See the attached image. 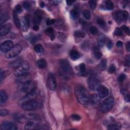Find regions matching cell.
Returning a JSON list of instances; mask_svg holds the SVG:
<instances>
[{"label": "cell", "instance_id": "obj_15", "mask_svg": "<svg viewBox=\"0 0 130 130\" xmlns=\"http://www.w3.org/2000/svg\"><path fill=\"white\" fill-rule=\"evenodd\" d=\"M11 24L10 23H6L1 26L0 29V35L1 36H5L8 34L11 29Z\"/></svg>", "mask_w": 130, "mask_h": 130}, {"label": "cell", "instance_id": "obj_11", "mask_svg": "<svg viewBox=\"0 0 130 130\" xmlns=\"http://www.w3.org/2000/svg\"><path fill=\"white\" fill-rule=\"evenodd\" d=\"M129 13L126 11H120L115 14V19L118 22H121L128 18Z\"/></svg>", "mask_w": 130, "mask_h": 130}, {"label": "cell", "instance_id": "obj_32", "mask_svg": "<svg viewBox=\"0 0 130 130\" xmlns=\"http://www.w3.org/2000/svg\"><path fill=\"white\" fill-rule=\"evenodd\" d=\"M46 31V33L48 35V36H49L51 38L52 40L54 39L53 37H54V29H52L51 27H49L47 28V29L45 31Z\"/></svg>", "mask_w": 130, "mask_h": 130}, {"label": "cell", "instance_id": "obj_13", "mask_svg": "<svg viewBox=\"0 0 130 130\" xmlns=\"http://www.w3.org/2000/svg\"><path fill=\"white\" fill-rule=\"evenodd\" d=\"M1 130H17V127L14 123L10 121H5L2 124L1 127Z\"/></svg>", "mask_w": 130, "mask_h": 130}, {"label": "cell", "instance_id": "obj_20", "mask_svg": "<svg viewBox=\"0 0 130 130\" xmlns=\"http://www.w3.org/2000/svg\"><path fill=\"white\" fill-rule=\"evenodd\" d=\"M93 50L94 57L98 59H100L102 56V52L100 50L99 47L97 46V45H94L93 47Z\"/></svg>", "mask_w": 130, "mask_h": 130}, {"label": "cell", "instance_id": "obj_49", "mask_svg": "<svg viewBox=\"0 0 130 130\" xmlns=\"http://www.w3.org/2000/svg\"><path fill=\"white\" fill-rule=\"evenodd\" d=\"M5 77V73L3 71V70L1 69V72H0V80H1V81L3 80V79H4Z\"/></svg>", "mask_w": 130, "mask_h": 130}, {"label": "cell", "instance_id": "obj_4", "mask_svg": "<svg viewBox=\"0 0 130 130\" xmlns=\"http://www.w3.org/2000/svg\"><path fill=\"white\" fill-rule=\"evenodd\" d=\"M59 65H60L62 71L65 74L70 76L73 75L74 73L73 69L68 61L66 60V59H62L59 62Z\"/></svg>", "mask_w": 130, "mask_h": 130}, {"label": "cell", "instance_id": "obj_14", "mask_svg": "<svg viewBox=\"0 0 130 130\" xmlns=\"http://www.w3.org/2000/svg\"><path fill=\"white\" fill-rule=\"evenodd\" d=\"M101 98L98 94H93L90 97L89 102L94 106H97L99 105Z\"/></svg>", "mask_w": 130, "mask_h": 130}, {"label": "cell", "instance_id": "obj_18", "mask_svg": "<svg viewBox=\"0 0 130 130\" xmlns=\"http://www.w3.org/2000/svg\"><path fill=\"white\" fill-rule=\"evenodd\" d=\"M21 26H22V29L23 31H27L29 27V19L27 15L23 17L22 19V25Z\"/></svg>", "mask_w": 130, "mask_h": 130}, {"label": "cell", "instance_id": "obj_27", "mask_svg": "<svg viewBox=\"0 0 130 130\" xmlns=\"http://www.w3.org/2000/svg\"><path fill=\"white\" fill-rule=\"evenodd\" d=\"M37 66L40 69H44L47 66V63L45 59L42 58L37 61Z\"/></svg>", "mask_w": 130, "mask_h": 130}, {"label": "cell", "instance_id": "obj_21", "mask_svg": "<svg viewBox=\"0 0 130 130\" xmlns=\"http://www.w3.org/2000/svg\"><path fill=\"white\" fill-rule=\"evenodd\" d=\"M22 63H23V61H22V58H18L16 59H15V60H14L13 62H12L11 63H10V67H11L12 68L16 69L22 65Z\"/></svg>", "mask_w": 130, "mask_h": 130}, {"label": "cell", "instance_id": "obj_31", "mask_svg": "<svg viewBox=\"0 0 130 130\" xmlns=\"http://www.w3.org/2000/svg\"><path fill=\"white\" fill-rule=\"evenodd\" d=\"M71 16L73 19L76 20L78 18L79 16V13L78 11L75 9H73L71 11Z\"/></svg>", "mask_w": 130, "mask_h": 130}, {"label": "cell", "instance_id": "obj_47", "mask_svg": "<svg viewBox=\"0 0 130 130\" xmlns=\"http://www.w3.org/2000/svg\"><path fill=\"white\" fill-rule=\"evenodd\" d=\"M71 117L73 120H75V121H79L81 119L80 116L77 114H73Z\"/></svg>", "mask_w": 130, "mask_h": 130}, {"label": "cell", "instance_id": "obj_57", "mask_svg": "<svg viewBox=\"0 0 130 130\" xmlns=\"http://www.w3.org/2000/svg\"><path fill=\"white\" fill-rule=\"evenodd\" d=\"M73 2H74V1H67V4L68 5H71L73 3Z\"/></svg>", "mask_w": 130, "mask_h": 130}, {"label": "cell", "instance_id": "obj_34", "mask_svg": "<svg viewBox=\"0 0 130 130\" xmlns=\"http://www.w3.org/2000/svg\"><path fill=\"white\" fill-rule=\"evenodd\" d=\"M105 8L107 10H112L113 8V4L111 1H106L105 2Z\"/></svg>", "mask_w": 130, "mask_h": 130}, {"label": "cell", "instance_id": "obj_3", "mask_svg": "<svg viewBox=\"0 0 130 130\" xmlns=\"http://www.w3.org/2000/svg\"><path fill=\"white\" fill-rule=\"evenodd\" d=\"M30 64L27 61H24L19 67L15 70L14 74L18 77L27 74V72L30 69Z\"/></svg>", "mask_w": 130, "mask_h": 130}, {"label": "cell", "instance_id": "obj_54", "mask_svg": "<svg viewBox=\"0 0 130 130\" xmlns=\"http://www.w3.org/2000/svg\"><path fill=\"white\" fill-rule=\"evenodd\" d=\"M126 66H128V67H129V66H130V58L129 56L127 58H126Z\"/></svg>", "mask_w": 130, "mask_h": 130}, {"label": "cell", "instance_id": "obj_36", "mask_svg": "<svg viewBox=\"0 0 130 130\" xmlns=\"http://www.w3.org/2000/svg\"><path fill=\"white\" fill-rule=\"evenodd\" d=\"M74 35L75 36L78 38H84L85 37L86 35L84 32H82V31H76L74 33Z\"/></svg>", "mask_w": 130, "mask_h": 130}, {"label": "cell", "instance_id": "obj_44", "mask_svg": "<svg viewBox=\"0 0 130 130\" xmlns=\"http://www.w3.org/2000/svg\"><path fill=\"white\" fill-rule=\"evenodd\" d=\"M0 114L2 116V117H5V116L8 115L9 114V112L7 110L4 109H2L0 111Z\"/></svg>", "mask_w": 130, "mask_h": 130}, {"label": "cell", "instance_id": "obj_37", "mask_svg": "<svg viewBox=\"0 0 130 130\" xmlns=\"http://www.w3.org/2000/svg\"><path fill=\"white\" fill-rule=\"evenodd\" d=\"M83 15L86 19L89 20L91 17V14L88 10H84L83 12Z\"/></svg>", "mask_w": 130, "mask_h": 130}, {"label": "cell", "instance_id": "obj_2", "mask_svg": "<svg viewBox=\"0 0 130 130\" xmlns=\"http://www.w3.org/2000/svg\"><path fill=\"white\" fill-rule=\"evenodd\" d=\"M114 98L112 97H109L105 99L101 105L100 109L101 111L103 113H106L110 111L114 106Z\"/></svg>", "mask_w": 130, "mask_h": 130}, {"label": "cell", "instance_id": "obj_23", "mask_svg": "<svg viewBox=\"0 0 130 130\" xmlns=\"http://www.w3.org/2000/svg\"><path fill=\"white\" fill-rule=\"evenodd\" d=\"M13 16L14 22V23H15V26L18 28H20L22 24H21L20 21V19L19 18L18 15H17V13L15 11H14V12H13Z\"/></svg>", "mask_w": 130, "mask_h": 130}, {"label": "cell", "instance_id": "obj_9", "mask_svg": "<svg viewBox=\"0 0 130 130\" xmlns=\"http://www.w3.org/2000/svg\"><path fill=\"white\" fill-rule=\"evenodd\" d=\"M87 84L89 89L94 91L98 90L101 85L99 80L94 77H90L87 81Z\"/></svg>", "mask_w": 130, "mask_h": 130}, {"label": "cell", "instance_id": "obj_56", "mask_svg": "<svg viewBox=\"0 0 130 130\" xmlns=\"http://www.w3.org/2000/svg\"><path fill=\"white\" fill-rule=\"evenodd\" d=\"M39 29V27L38 26H34L33 27V30L34 31H38Z\"/></svg>", "mask_w": 130, "mask_h": 130}, {"label": "cell", "instance_id": "obj_17", "mask_svg": "<svg viewBox=\"0 0 130 130\" xmlns=\"http://www.w3.org/2000/svg\"><path fill=\"white\" fill-rule=\"evenodd\" d=\"M13 117L15 121L18 122H23L27 121L25 114H23L18 113H15L13 115Z\"/></svg>", "mask_w": 130, "mask_h": 130}, {"label": "cell", "instance_id": "obj_50", "mask_svg": "<svg viewBox=\"0 0 130 130\" xmlns=\"http://www.w3.org/2000/svg\"><path fill=\"white\" fill-rule=\"evenodd\" d=\"M113 46V43L112 42L111 40H108V41L107 42V46L109 49H111Z\"/></svg>", "mask_w": 130, "mask_h": 130}, {"label": "cell", "instance_id": "obj_6", "mask_svg": "<svg viewBox=\"0 0 130 130\" xmlns=\"http://www.w3.org/2000/svg\"><path fill=\"white\" fill-rule=\"evenodd\" d=\"M39 94V90L36 88L31 92L27 94L25 96H24L20 100L19 103L20 105H22L23 103L27 102L34 100L35 98L38 97Z\"/></svg>", "mask_w": 130, "mask_h": 130}, {"label": "cell", "instance_id": "obj_22", "mask_svg": "<svg viewBox=\"0 0 130 130\" xmlns=\"http://www.w3.org/2000/svg\"><path fill=\"white\" fill-rule=\"evenodd\" d=\"M8 99L7 94L4 90H1L0 92V103H4Z\"/></svg>", "mask_w": 130, "mask_h": 130}, {"label": "cell", "instance_id": "obj_51", "mask_svg": "<svg viewBox=\"0 0 130 130\" xmlns=\"http://www.w3.org/2000/svg\"><path fill=\"white\" fill-rule=\"evenodd\" d=\"M99 44L101 46H103V45H104L105 44V40H104V38H101L100 39V40H99Z\"/></svg>", "mask_w": 130, "mask_h": 130}, {"label": "cell", "instance_id": "obj_25", "mask_svg": "<svg viewBox=\"0 0 130 130\" xmlns=\"http://www.w3.org/2000/svg\"><path fill=\"white\" fill-rule=\"evenodd\" d=\"M30 77L29 76V74L28 73L27 74H25L22 76H21L19 77H18V79H17V81L18 82H19L20 83H25L28 81H30Z\"/></svg>", "mask_w": 130, "mask_h": 130}, {"label": "cell", "instance_id": "obj_55", "mask_svg": "<svg viewBox=\"0 0 130 130\" xmlns=\"http://www.w3.org/2000/svg\"><path fill=\"white\" fill-rule=\"evenodd\" d=\"M126 48L127 49V50L128 51H130V42H128L127 44L126 45Z\"/></svg>", "mask_w": 130, "mask_h": 130}, {"label": "cell", "instance_id": "obj_16", "mask_svg": "<svg viewBox=\"0 0 130 130\" xmlns=\"http://www.w3.org/2000/svg\"><path fill=\"white\" fill-rule=\"evenodd\" d=\"M99 96L101 98H104L107 96L109 93L108 89L104 85H101L98 90Z\"/></svg>", "mask_w": 130, "mask_h": 130}, {"label": "cell", "instance_id": "obj_29", "mask_svg": "<svg viewBox=\"0 0 130 130\" xmlns=\"http://www.w3.org/2000/svg\"><path fill=\"white\" fill-rule=\"evenodd\" d=\"M121 128V125L119 123L113 124L108 126V129L110 130H118Z\"/></svg>", "mask_w": 130, "mask_h": 130}, {"label": "cell", "instance_id": "obj_41", "mask_svg": "<svg viewBox=\"0 0 130 130\" xmlns=\"http://www.w3.org/2000/svg\"><path fill=\"white\" fill-rule=\"evenodd\" d=\"M90 31L93 35H97L98 33V29L96 27L93 26L90 28Z\"/></svg>", "mask_w": 130, "mask_h": 130}, {"label": "cell", "instance_id": "obj_33", "mask_svg": "<svg viewBox=\"0 0 130 130\" xmlns=\"http://www.w3.org/2000/svg\"><path fill=\"white\" fill-rule=\"evenodd\" d=\"M107 66V60L106 59H103L102 60L99 64V68L101 70L103 71L106 69Z\"/></svg>", "mask_w": 130, "mask_h": 130}, {"label": "cell", "instance_id": "obj_8", "mask_svg": "<svg viewBox=\"0 0 130 130\" xmlns=\"http://www.w3.org/2000/svg\"><path fill=\"white\" fill-rule=\"evenodd\" d=\"M39 106L38 102L36 100H32L29 101L22 105V107L23 110L26 111L34 110L38 108Z\"/></svg>", "mask_w": 130, "mask_h": 130}, {"label": "cell", "instance_id": "obj_53", "mask_svg": "<svg viewBox=\"0 0 130 130\" xmlns=\"http://www.w3.org/2000/svg\"><path fill=\"white\" fill-rule=\"evenodd\" d=\"M122 45H123V43L121 41H118L117 43V46L118 47H121L122 46Z\"/></svg>", "mask_w": 130, "mask_h": 130}, {"label": "cell", "instance_id": "obj_35", "mask_svg": "<svg viewBox=\"0 0 130 130\" xmlns=\"http://www.w3.org/2000/svg\"><path fill=\"white\" fill-rule=\"evenodd\" d=\"M34 49L35 51L38 52V53H42L44 51L43 47L41 44H37L35 45V46L34 47Z\"/></svg>", "mask_w": 130, "mask_h": 130}, {"label": "cell", "instance_id": "obj_58", "mask_svg": "<svg viewBox=\"0 0 130 130\" xmlns=\"http://www.w3.org/2000/svg\"><path fill=\"white\" fill-rule=\"evenodd\" d=\"M46 23H47V24L48 26H50V25H51V24H51V20H50V19H48V20H47Z\"/></svg>", "mask_w": 130, "mask_h": 130}, {"label": "cell", "instance_id": "obj_30", "mask_svg": "<svg viewBox=\"0 0 130 130\" xmlns=\"http://www.w3.org/2000/svg\"><path fill=\"white\" fill-rule=\"evenodd\" d=\"M8 18V16L5 13H1V14H0V24L2 26L3 23H4L7 20Z\"/></svg>", "mask_w": 130, "mask_h": 130}, {"label": "cell", "instance_id": "obj_48", "mask_svg": "<svg viewBox=\"0 0 130 130\" xmlns=\"http://www.w3.org/2000/svg\"><path fill=\"white\" fill-rule=\"evenodd\" d=\"M126 78V75L124 74H121L120 75H119V77H118V80L120 82H122L124 81Z\"/></svg>", "mask_w": 130, "mask_h": 130}, {"label": "cell", "instance_id": "obj_24", "mask_svg": "<svg viewBox=\"0 0 130 130\" xmlns=\"http://www.w3.org/2000/svg\"><path fill=\"white\" fill-rule=\"evenodd\" d=\"M70 57L72 60H76L80 57V54L79 52L76 50H72L70 52Z\"/></svg>", "mask_w": 130, "mask_h": 130}, {"label": "cell", "instance_id": "obj_7", "mask_svg": "<svg viewBox=\"0 0 130 130\" xmlns=\"http://www.w3.org/2000/svg\"><path fill=\"white\" fill-rule=\"evenodd\" d=\"M36 89L35 84L32 81H28L22 84L20 86V90L21 92L27 94Z\"/></svg>", "mask_w": 130, "mask_h": 130}, {"label": "cell", "instance_id": "obj_43", "mask_svg": "<svg viewBox=\"0 0 130 130\" xmlns=\"http://www.w3.org/2000/svg\"><path fill=\"white\" fill-rule=\"evenodd\" d=\"M23 6L24 8L26 9V10H29L30 9L31 7V5L29 2H24L23 3Z\"/></svg>", "mask_w": 130, "mask_h": 130}, {"label": "cell", "instance_id": "obj_59", "mask_svg": "<svg viewBox=\"0 0 130 130\" xmlns=\"http://www.w3.org/2000/svg\"><path fill=\"white\" fill-rule=\"evenodd\" d=\"M40 6L42 7H44L45 6V3H44V2H42L41 3V5H40Z\"/></svg>", "mask_w": 130, "mask_h": 130}, {"label": "cell", "instance_id": "obj_26", "mask_svg": "<svg viewBox=\"0 0 130 130\" xmlns=\"http://www.w3.org/2000/svg\"><path fill=\"white\" fill-rule=\"evenodd\" d=\"M42 20V15L40 13L36 12V15H35V18L34 19V26H38L41 22Z\"/></svg>", "mask_w": 130, "mask_h": 130}, {"label": "cell", "instance_id": "obj_12", "mask_svg": "<svg viewBox=\"0 0 130 130\" xmlns=\"http://www.w3.org/2000/svg\"><path fill=\"white\" fill-rule=\"evenodd\" d=\"M14 46L13 42L11 40H7L1 44L0 49L2 52L6 53Z\"/></svg>", "mask_w": 130, "mask_h": 130}, {"label": "cell", "instance_id": "obj_38", "mask_svg": "<svg viewBox=\"0 0 130 130\" xmlns=\"http://www.w3.org/2000/svg\"><path fill=\"white\" fill-rule=\"evenodd\" d=\"M89 6L92 10H94L97 7V1L94 0H91L89 2Z\"/></svg>", "mask_w": 130, "mask_h": 130}, {"label": "cell", "instance_id": "obj_19", "mask_svg": "<svg viewBox=\"0 0 130 130\" xmlns=\"http://www.w3.org/2000/svg\"><path fill=\"white\" fill-rule=\"evenodd\" d=\"M38 126V125L36 122L29 121H28L27 124L24 126V129L27 130H34L37 128Z\"/></svg>", "mask_w": 130, "mask_h": 130}, {"label": "cell", "instance_id": "obj_40", "mask_svg": "<svg viewBox=\"0 0 130 130\" xmlns=\"http://www.w3.org/2000/svg\"><path fill=\"white\" fill-rule=\"evenodd\" d=\"M14 11L17 13V14H20L22 12V8L20 5H17L15 6V10Z\"/></svg>", "mask_w": 130, "mask_h": 130}, {"label": "cell", "instance_id": "obj_42", "mask_svg": "<svg viewBox=\"0 0 130 130\" xmlns=\"http://www.w3.org/2000/svg\"><path fill=\"white\" fill-rule=\"evenodd\" d=\"M114 34L117 36H122L123 35V33L121 30L119 29V28H117V29H115Z\"/></svg>", "mask_w": 130, "mask_h": 130}, {"label": "cell", "instance_id": "obj_45", "mask_svg": "<svg viewBox=\"0 0 130 130\" xmlns=\"http://www.w3.org/2000/svg\"><path fill=\"white\" fill-rule=\"evenodd\" d=\"M121 29H122V30L123 31H125L126 34H128V35L130 34V29H129V28L127 26H123L121 27Z\"/></svg>", "mask_w": 130, "mask_h": 130}, {"label": "cell", "instance_id": "obj_39", "mask_svg": "<svg viewBox=\"0 0 130 130\" xmlns=\"http://www.w3.org/2000/svg\"><path fill=\"white\" fill-rule=\"evenodd\" d=\"M97 22L98 23V24H99V25L102 27H104L106 25V23H105V21L101 18H99L98 19H97Z\"/></svg>", "mask_w": 130, "mask_h": 130}, {"label": "cell", "instance_id": "obj_1", "mask_svg": "<svg viewBox=\"0 0 130 130\" xmlns=\"http://www.w3.org/2000/svg\"><path fill=\"white\" fill-rule=\"evenodd\" d=\"M75 96L78 102L83 105H85L89 102L90 96L89 93L85 87L79 85L75 89Z\"/></svg>", "mask_w": 130, "mask_h": 130}, {"label": "cell", "instance_id": "obj_5", "mask_svg": "<svg viewBox=\"0 0 130 130\" xmlns=\"http://www.w3.org/2000/svg\"><path fill=\"white\" fill-rule=\"evenodd\" d=\"M22 50V47L19 44H17L14 46L11 49L9 50L5 54L6 58H12L18 56Z\"/></svg>", "mask_w": 130, "mask_h": 130}, {"label": "cell", "instance_id": "obj_28", "mask_svg": "<svg viewBox=\"0 0 130 130\" xmlns=\"http://www.w3.org/2000/svg\"><path fill=\"white\" fill-rule=\"evenodd\" d=\"M79 72L81 76H84L86 75V66L84 63H82L79 66Z\"/></svg>", "mask_w": 130, "mask_h": 130}, {"label": "cell", "instance_id": "obj_46", "mask_svg": "<svg viewBox=\"0 0 130 130\" xmlns=\"http://www.w3.org/2000/svg\"><path fill=\"white\" fill-rule=\"evenodd\" d=\"M115 71H116V68L113 65H112L109 68V72L110 73H113L115 72Z\"/></svg>", "mask_w": 130, "mask_h": 130}, {"label": "cell", "instance_id": "obj_10", "mask_svg": "<svg viewBox=\"0 0 130 130\" xmlns=\"http://www.w3.org/2000/svg\"><path fill=\"white\" fill-rule=\"evenodd\" d=\"M47 85L50 90L54 91L57 87V82H56L55 77L54 74L49 73L48 75Z\"/></svg>", "mask_w": 130, "mask_h": 130}, {"label": "cell", "instance_id": "obj_52", "mask_svg": "<svg viewBox=\"0 0 130 130\" xmlns=\"http://www.w3.org/2000/svg\"><path fill=\"white\" fill-rule=\"evenodd\" d=\"M126 94L125 95V100L126 101V102H129L130 101V95L128 93H125Z\"/></svg>", "mask_w": 130, "mask_h": 130}]
</instances>
